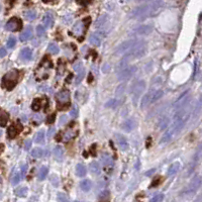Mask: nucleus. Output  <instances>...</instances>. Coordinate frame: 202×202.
<instances>
[{
	"label": "nucleus",
	"instance_id": "nucleus-25",
	"mask_svg": "<svg viewBox=\"0 0 202 202\" xmlns=\"http://www.w3.org/2000/svg\"><path fill=\"white\" fill-rule=\"evenodd\" d=\"M80 187H81V189L83 191H85V192H87V191H89L90 189H91L92 187V183L91 181L88 180V179H85L80 182Z\"/></svg>",
	"mask_w": 202,
	"mask_h": 202
},
{
	"label": "nucleus",
	"instance_id": "nucleus-21",
	"mask_svg": "<svg viewBox=\"0 0 202 202\" xmlns=\"http://www.w3.org/2000/svg\"><path fill=\"white\" fill-rule=\"evenodd\" d=\"M54 156L56 160H58V161H62L63 158H64V150H63L62 147H56L54 149Z\"/></svg>",
	"mask_w": 202,
	"mask_h": 202
},
{
	"label": "nucleus",
	"instance_id": "nucleus-55",
	"mask_svg": "<svg viewBox=\"0 0 202 202\" xmlns=\"http://www.w3.org/2000/svg\"><path fill=\"white\" fill-rule=\"evenodd\" d=\"M137 2H141V1H146V0H135Z\"/></svg>",
	"mask_w": 202,
	"mask_h": 202
},
{
	"label": "nucleus",
	"instance_id": "nucleus-16",
	"mask_svg": "<svg viewBox=\"0 0 202 202\" xmlns=\"http://www.w3.org/2000/svg\"><path fill=\"white\" fill-rule=\"evenodd\" d=\"M33 56V51L29 48H24L20 52V59L22 61H29Z\"/></svg>",
	"mask_w": 202,
	"mask_h": 202
},
{
	"label": "nucleus",
	"instance_id": "nucleus-8",
	"mask_svg": "<svg viewBox=\"0 0 202 202\" xmlns=\"http://www.w3.org/2000/svg\"><path fill=\"white\" fill-rule=\"evenodd\" d=\"M145 89H146V82L142 81V80L137 82L134 85L130 93L132 94V96H134V104L137 103V100L138 99V97H140L141 94L145 91Z\"/></svg>",
	"mask_w": 202,
	"mask_h": 202
},
{
	"label": "nucleus",
	"instance_id": "nucleus-44",
	"mask_svg": "<svg viewBox=\"0 0 202 202\" xmlns=\"http://www.w3.org/2000/svg\"><path fill=\"white\" fill-rule=\"evenodd\" d=\"M20 169H21V177L24 178L26 175V171H27V165L26 164H22L21 167H20Z\"/></svg>",
	"mask_w": 202,
	"mask_h": 202
},
{
	"label": "nucleus",
	"instance_id": "nucleus-40",
	"mask_svg": "<svg viewBox=\"0 0 202 202\" xmlns=\"http://www.w3.org/2000/svg\"><path fill=\"white\" fill-rule=\"evenodd\" d=\"M58 201L59 202H70L68 198L66 197V195H64L63 193H59L58 194Z\"/></svg>",
	"mask_w": 202,
	"mask_h": 202
},
{
	"label": "nucleus",
	"instance_id": "nucleus-36",
	"mask_svg": "<svg viewBox=\"0 0 202 202\" xmlns=\"http://www.w3.org/2000/svg\"><path fill=\"white\" fill-rule=\"evenodd\" d=\"M15 45H16V40H15V37H10L9 39H8V41H7V47H8L9 49H12V48H14Z\"/></svg>",
	"mask_w": 202,
	"mask_h": 202
},
{
	"label": "nucleus",
	"instance_id": "nucleus-35",
	"mask_svg": "<svg viewBox=\"0 0 202 202\" xmlns=\"http://www.w3.org/2000/svg\"><path fill=\"white\" fill-rule=\"evenodd\" d=\"M84 76H85V70H82V71L78 72L77 77H76V79H75V84H76V85L80 84V82H81L82 80H83Z\"/></svg>",
	"mask_w": 202,
	"mask_h": 202
},
{
	"label": "nucleus",
	"instance_id": "nucleus-3",
	"mask_svg": "<svg viewBox=\"0 0 202 202\" xmlns=\"http://www.w3.org/2000/svg\"><path fill=\"white\" fill-rule=\"evenodd\" d=\"M52 68H53V63H52V61L48 57H45L36 70V73H34L37 80L40 81V80L48 79L49 72H50V70H52Z\"/></svg>",
	"mask_w": 202,
	"mask_h": 202
},
{
	"label": "nucleus",
	"instance_id": "nucleus-33",
	"mask_svg": "<svg viewBox=\"0 0 202 202\" xmlns=\"http://www.w3.org/2000/svg\"><path fill=\"white\" fill-rule=\"evenodd\" d=\"M48 51L50 52L51 54L56 55V54L59 53V51L60 50H59V47L56 44H50L49 45V47H48Z\"/></svg>",
	"mask_w": 202,
	"mask_h": 202
},
{
	"label": "nucleus",
	"instance_id": "nucleus-1",
	"mask_svg": "<svg viewBox=\"0 0 202 202\" xmlns=\"http://www.w3.org/2000/svg\"><path fill=\"white\" fill-rule=\"evenodd\" d=\"M161 5H162V0H152L151 2L147 3V4L135 7L130 12V18L144 20L150 15L154 14L157 10H159V8L161 7Z\"/></svg>",
	"mask_w": 202,
	"mask_h": 202
},
{
	"label": "nucleus",
	"instance_id": "nucleus-17",
	"mask_svg": "<svg viewBox=\"0 0 202 202\" xmlns=\"http://www.w3.org/2000/svg\"><path fill=\"white\" fill-rule=\"evenodd\" d=\"M31 37H33V29H31V26H27L26 29H24L23 33L20 34L19 39L21 41H29Z\"/></svg>",
	"mask_w": 202,
	"mask_h": 202
},
{
	"label": "nucleus",
	"instance_id": "nucleus-38",
	"mask_svg": "<svg viewBox=\"0 0 202 202\" xmlns=\"http://www.w3.org/2000/svg\"><path fill=\"white\" fill-rule=\"evenodd\" d=\"M105 21H106V15H102V16L100 17V18H98V19L96 20V23H95V24H96L97 27H99V26L102 25V24L105 22Z\"/></svg>",
	"mask_w": 202,
	"mask_h": 202
},
{
	"label": "nucleus",
	"instance_id": "nucleus-49",
	"mask_svg": "<svg viewBox=\"0 0 202 202\" xmlns=\"http://www.w3.org/2000/svg\"><path fill=\"white\" fill-rule=\"evenodd\" d=\"M55 127H51L50 130H49V131H48V138H52L54 135V134H55Z\"/></svg>",
	"mask_w": 202,
	"mask_h": 202
},
{
	"label": "nucleus",
	"instance_id": "nucleus-13",
	"mask_svg": "<svg viewBox=\"0 0 202 202\" xmlns=\"http://www.w3.org/2000/svg\"><path fill=\"white\" fill-rule=\"evenodd\" d=\"M135 127H137V121H135L134 118H130V119L125 120L122 125H121V128L126 132H130Z\"/></svg>",
	"mask_w": 202,
	"mask_h": 202
},
{
	"label": "nucleus",
	"instance_id": "nucleus-4",
	"mask_svg": "<svg viewBox=\"0 0 202 202\" xmlns=\"http://www.w3.org/2000/svg\"><path fill=\"white\" fill-rule=\"evenodd\" d=\"M163 95H164L163 90H150L148 94H146V95L144 96V98L142 99L141 108H142V109L146 108V107L150 105L151 103L159 100Z\"/></svg>",
	"mask_w": 202,
	"mask_h": 202
},
{
	"label": "nucleus",
	"instance_id": "nucleus-23",
	"mask_svg": "<svg viewBox=\"0 0 202 202\" xmlns=\"http://www.w3.org/2000/svg\"><path fill=\"white\" fill-rule=\"evenodd\" d=\"M101 163L103 164L104 166H112L113 164V160L111 159V157L108 154H103L101 156Z\"/></svg>",
	"mask_w": 202,
	"mask_h": 202
},
{
	"label": "nucleus",
	"instance_id": "nucleus-29",
	"mask_svg": "<svg viewBox=\"0 0 202 202\" xmlns=\"http://www.w3.org/2000/svg\"><path fill=\"white\" fill-rule=\"evenodd\" d=\"M27 188L26 187H19L15 190V195L18 197H25L27 195Z\"/></svg>",
	"mask_w": 202,
	"mask_h": 202
},
{
	"label": "nucleus",
	"instance_id": "nucleus-48",
	"mask_svg": "<svg viewBox=\"0 0 202 202\" xmlns=\"http://www.w3.org/2000/svg\"><path fill=\"white\" fill-rule=\"evenodd\" d=\"M160 182H161V177H158V178L155 179L154 181H153V183H152L151 187H154V186L159 185V183H160Z\"/></svg>",
	"mask_w": 202,
	"mask_h": 202
},
{
	"label": "nucleus",
	"instance_id": "nucleus-7",
	"mask_svg": "<svg viewBox=\"0 0 202 202\" xmlns=\"http://www.w3.org/2000/svg\"><path fill=\"white\" fill-rule=\"evenodd\" d=\"M22 27V21L18 17H12L5 24V29L8 31H18Z\"/></svg>",
	"mask_w": 202,
	"mask_h": 202
},
{
	"label": "nucleus",
	"instance_id": "nucleus-52",
	"mask_svg": "<svg viewBox=\"0 0 202 202\" xmlns=\"http://www.w3.org/2000/svg\"><path fill=\"white\" fill-rule=\"evenodd\" d=\"M39 90H41V91H50V88H49L48 86H41L39 87Z\"/></svg>",
	"mask_w": 202,
	"mask_h": 202
},
{
	"label": "nucleus",
	"instance_id": "nucleus-15",
	"mask_svg": "<svg viewBox=\"0 0 202 202\" xmlns=\"http://www.w3.org/2000/svg\"><path fill=\"white\" fill-rule=\"evenodd\" d=\"M78 131L77 130H65L64 132H62L60 138L61 140L60 141H63V142H69L70 140H72L73 138H75L76 135H77Z\"/></svg>",
	"mask_w": 202,
	"mask_h": 202
},
{
	"label": "nucleus",
	"instance_id": "nucleus-27",
	"mask_svg": "<svg viewBox=\"0 0 202 202\" xmlns=\"http://www.w3.org/2000/svg\"><path fill=\"white\" fill-rule=\"evenodd\" d=\"M31 156L33 158H41V157L45 156V151L41 148H36L31 151Z\"/></svg>",
	"mask_w": 202,
	"mask_h": 202
},
{
	"label": "nucleus",
	"instance_id": "nucleus-51",
	"mask_svg": "<svg viewBox=\"0 0 202 202\" xmlns=\"http://www.w3.org/2000/svg\"><path fill=\"white\" fill-rule=\"evenodd\" d=\"M55 118H56L55 114H52V116H49V118H48V123H53L54 121H55Z\"/></svg>",
	"mask_w": 202,
	"mask_h": 202
},
{
	"label": "nucleus",
	"instance_id": "nucleus-34",
	"mask_svg": "<svg viewBox=\"0 0 202 202\" xmlns=\"http://www.w3.org/2000/svg\"><path fill=\"white\" fill-rule=\"evenodd\" d=\"M19 181H20V174L18 172H14L11 177V184L12 185H16V184L19 183Z\"/></svg>",
	"mask_w": 202,
	"mask_h": 202
},
{
	"label": "nucleus",
	"instance_id": "nucleus-12",
	"mask_svg": "<svg viewBox=\"0 0 202 202\" xmlns=\"http://www.w3.org/2000/svg\"><path fill=\"white\" fill-rule=\"evenodd\" d=\"M114 138H115V141H116L118 147H119L121 151H127L130 146H128L126 138L123 137V135L120 134H114Z\"/></svg>",
	"mask_w": 202,
	"mask_h": 202
},
{
	"label": "nucleus",
	"instance_id": "nucleus-41",
	"mask_svg": "<svg viewBox=\"0 0 202 202\" xmlns=\"http://www.w3.org/2000/svg\"><path fill=\"white\" fill-rule=\"evenodd\" d=\"M116 105V100L115 99H110L108 102L105 104L106 107H108V108H113V107H115Z\"/></svg>",
	"mask_w": 202,
	"mask_h": 202
},
{
	"label": "nucleus",
	"instance_id": "nucleus-26",
	"mask_svg": "<svg viewBox=\"0 0 202 202\" xmlns=\"http://www.w3.org/2000/svg\"><path fill=\"white\" fill-rule=\"evenodd\" d=\"M48 173H49V169L47 168V167H41L39 171V174H37V178H39V180H41V181L45 180L48 175Z\"/></svg>",
	"mask_w": 202,
	"mask_h": 202
},
{
	"label": "nucleus",
	"instance_id": "nucleus-47",
	"mask_svg": "<svg viewBox=\"0 0 202 202\" xmlns=\"http://www.w3.org/2000/svg\"><path fill=\"white\" fill-rule=\"evenodd\" d=\"M67 120H68L67 116H66V115H62L60 117V119H59V122H60V124H64V123L67 122Z\"/></svg>",
	"mask_w": 202,
	"mask_h": 202
},
{
	"label": "nucleus",
	"instance_id": "nucleus-28",
	"mask_svg": "<svg viewBox=\"0 0 202 202\" xmlns=\"http://www.w3.org/2000/svg\"><path fill=\"white\" fill-rule=\"evenodd\" d=\"M34 142L37 144H44L45 142V131L44 130H40L34 137Z\"/></svg>",
	"mask_w": 202,
	"mask_h": 202
},
{
	"label": "nucleus",
	"instance_id": "nucleus-11",
	"mask_svg": "<svg viewBox=\"0 0 202 202\" xmlns=\"http://www.w3.org/2000/svg\"><path fill=\"white\" fill-rule=\"evenodd\" d=\"M153 31V27L151 25H140L131 30L132 34L135 36H145V34H150Z\"/></svg>",
	"mask_w": 202,
	"mask_h": 202
},
{
	"label": "nucleus",
	"instance_id": "nucleus-31",
	"mask_svg": "<svg viewBox=\"0 0 202 202\" xmlns=\"http://www.w3.org/2000/svg\"><path fill=\"white\" fill-rule=\"evenodd\" d=\"M73 31H74L76 34H81L83 33V22L79 21L76 23L74 29H73Z\"/></svg>",
	"mask_w": 202,
	"mask_h": 202
},
{
	"label": "nucleus",
	"instance_id": "nucleus-30",
	"mask_svg": "<svg viewBox=\"0 0 202 202\" xmlns=\"http://www.w3.org/2000/svg\"><path fill=\"white\" fill-rule=\"evenodd\" d=\"M179 168H180L179 163H174L168 170V176H172V175H174V174H176L177 172H178Z\"/></svg>",
	"mask_w": 202,
	"mask_h": 202
},
{
	"label": "nucleus",
	"instance_id": "nucleus-37",
	"mask_svg": "<svg viewBox=\"0 0 202 202\" xmlns=\"http://www.w3.org/2000/svg\"><path fill=\"white\" fill-rule=\"evenodd\" d=\"M37 36H40V37L44 36V34L46 33V29H45V26L37 25Z\"/></svg>",
	"mask_w": 202,
	"mask_h": 202
},
{
	"label": "nucleus",
	"instance_id": "nucleus-14",
	"mask_svg": "<svg viewBox=\"0 0 202 202\" xmlns=\"http://www.w3.org/2000/svg\"><path fill=\"white\" fill-rule=\"evenodd\" d=\"M48 105V100L47 98H37L33 100V104H31V108L34 111H39L41 107Z\"/></svg>",
	"mask_w": 202,
	"mask_h": 202
},
{
	"label": "nucleus",
	"instance_id": "nucleus-9",
	"mask_svg": "<svg viewBox=\"0 0 202 202\" xmlns=\"http://www.w3.org/2000/svg\"><path fill=\"white\" fill-rule=\"evenodd\" d=\"M135 71H137V67H134V66L123 68L122 70L119 72V74H118V80H120V81H124V80L130 79L131 76L135 73Z\"/></svg>",
	"mask_w": 202,
	"mask_h": 202
},
{
	"label": "nucleus",
	"instance_id": "nucleus-20",
	"mask_svg": "<svg viewBox=\"0 0 202 202\" xmlns=\"http://www.w3.org/2000/svg\"><path fill=\"white\" fill-rule=\"evenodd\" d=\"M87 173V169L84 164H77L76 166V174L78 177H84Z\"/></svg>",
	"mask_w": 202,
	"mask_h": 202
},
{
	"label": "nucleus",
	"instance_id": "nucleus-57",
	"mask_svg": "<svg viewBox=\"0 0 202 202\" xmlns=\"http://www.w3.org/2000/svg\"><path fill=\"white\" fill-rule=\"evenodd\" d=\"M75 202H82V201H75Z\"/></svg>",
	"mask_w": 202,
	"mask_h": 202
},
{
	"label": "nucleus",
	"instance_id": "nucleus-43",
	"mask_svg": "<svg viewBox=\"0 0 202 202\" xmlns=\"http://www.w3.org/2000/svg\"><path fill=\"white\" fill-rule=\"evenodd\" d=\"M50 180H51V182L53 183L54 186H58L59 185V178L56 175H52Z\"/></svg>",
	"mask_w": 202,
	"mask_h": 202
},
{
	"label": "nucleus",
	"instance_id": "nucleus-45",
	"mask_svg": "<svg viewBox=\"0 0 202 202\" xmlns=\"http://www.w3.org/2000/svg\"><path fill=\"white\" fill-rule=\"evenodd\" d=\"M121 90H124V84H121L119 87L117 88L116 92H115V95L118 97V96H121V94H122V91Z\"/></svg>",
	"mask_w": 202,
	"mask_h": 202
},
{
	"label": "nucleus",
	"instance_id": "nucleus-54",
	"mask_svg": "<svg viewBox=\"0 0 202 202\" xmlns=\"http://www.w3.org/2000/svg\"><path fill=\"white\" fill-rule=\"evenodd\" d=\"M153 172H154V170H151V171H149V173H147V176H151Z\"/></svg>",
	"mask_w": 202,
	"mask_h": 202
},
{
	"label": "nucleus",
	"instance_id": "nucleus-56",
	"mask_svg": "<svg viewBox=\"0 0 202 202\" xmlns=\"http://www.w3.org/2000/svg\"><path fill=\"white\" fill-rule=\"evenodd\" d=\"M0 11H1V5H0Z\"/></svg>",
	"mask_w": 202,
	"mask_h": 202
},
{
	"label": "nucleus",
	"instance_id": "nucleus-19",
	"mask_svg": "<svg viewBox=\"0 0 202 202\" xmlns=\"http://www.w3.org/2000/svg\"><path fill=\"white\" fill-rule=\"evenodd\" d=\"M8 119H9V115L8 113L6 112L5 110L3 109H0V126H5L6 123L8 122Z\"/></svg>",
	"mask_w": 202,
	"mask_h": 202
},
{
	"label": "nucleus",
	"instance_id": "nucleus-2",
	"mask_svg": "<svg viewBox=\"0 0 202 202\" xmlns=\"http://www.w3.org/2000/svg\"><path fill=\"white\" fill-rule=\"evenodd\" d=\"M18 80H19V71L16 70V69H13V70H10L3 76L1 85L7 91H11L16 86L17 83H18Z\"/></svg>",
	"mask_w": 202,
	"mask_h": 202
},
{
	"label": "nucleus",
	"instance_id": "nucleus-6",
	"mask_svg": "<svg viewBox=\"0 0 202 202\" xmlns=\"http://www.w3.org/2000/svg\"><path fill=\"white\" fill-rule=\"evenodd\" d=\"M56 98H57L59 109H64L70 105V92H69V90H63V91L59 92Z\"/></svg>",
	"mask_w": 202,
	"mask_h": 202
},
{
	"label": "nucleus",
	"instance_id": "nucleus-53",
	"mask_svg": "<svg viewBox=\"0 0 202 202\" xmlns=\"http://www.w3.org/2000/svg\"><path fill=\"white\" fill-rule=\"evenodd\" d=\"M3 151H4V146H3L2 144H0V154H1Z\"/></svg>",
	"mask_w": 202,
	"mask_h": 202
},
{
	"label": "nucleus",
	"instance_id": "nucleus-24",
	"mask_svg": "<svg viewBox=\"0 0 202 202\" xmlns=\"http://www.w3.org/2000/svg\"><path fill=\"white\" fill-rule=\"evenodd\" d=\"M89 41L93 45V46L98 47V46H100V44H101V39L97 33H92L89 37Z\"/></svg>",
	"mask_w": 202,
	"mask_h": 202
},
{
	"label": "nucleus",
	"instance_id": "nucleus-59",
	"mask_svg": "<svg viewBox=\"0 0 202 202\" xmlns=\"http://www.w3.org/2000/svg\"><path fill=\"white\" fill-rule=\"evenodd\" d=\"M0 135H1V131H0Z\"/></svg>",
	"mask_w": 202,
	"mask_h": 202
},
{
	"label": "nucleus",
	"instance_id": "nucleus-10",
	"mask_svg": "<svg viewBox=\"0 0 202 202\" xmlns=\"http://www.w3.org/2000/svg\"><path fill=\"white\" fill-rule=\"evenodd\" d=\"M21 130H22V125L19 121H17V122L13 123L12 125H10V126L8 127L7 137L10 138V140H12V138H14Z\"/></svg>",
	"mask_w": 202,
	"mask_h": 202
},
{
	"label": "nucleus",
	"instance_id": "nucleus-46",
	"mask_svg": "<svg viewBox=\"0 0 202 202\" xmlns=\"http://www.w3.org/2000/svg\"><path fill=\"white\" fill-rule=\"evenodd\" d=\"M31 145H33V142H31L30 140H26L25 142H24V149H25L26 151H29V150L31 148Z\"/></svg>",
	"mask_w": 202,
	"mask_h": 202
},
{
	"label": "nucleus",
	"instance_id": "nucleus-5",
	"mask_svg": "<svg viewBox=\"0 0 202 202\" xmlns=\"http://www.w3.org/2000/svg\"><path fill=\"white\" fill-rule=\"evenodd\" d=\"M141 41H142L140 40H130V41H123V43H121L119 46L116 48L115 54L116 55H126L127 53H130L131 50H134Z\"/></svg>",
	"mask_w": 202,
	"mask_h": 202
},
{
	"label": "nucleus",
	"instance_id": "nucleus-58",
	"mask_svg": "<svg viewBox=\"0 0 202 202\" xmlns=\"http://www.w3.org/2000/svg\"><path fill=\"white\" fill-rule=\"evenodd\" d=\"M0 182H1V178H0Z\"/></svg>",
	"mask_w": 202,
	"mask_h": 202
},
{
	"label": "nucleus",
	"instance_id": "nucleus-39",
	"mask_svg": "<svg viewBox=\"0 0 202 202\" xmlns=\"http://www.w3.org/2000/svg\"><path fill=\"white\" fill-rule=\"evenodd\" d=\"M164 199V195L163 194H158L154 196L151 199V202H162V200Z\"/></svg>",
	"mask_w": 202,
	"mask_h": 202
},
{
	"label": "nucleus",
	"instance_id": "nucleus-32",
	"mask_svg": "<svg viewBox=\"0 0 202 202\" xmlns=\"http://www.w3.org/2000/svg\"><path fill=\"white\" fill-rule=\"evenodd\" d=\"M24 15H25L26 19L29 20H33L37 18V12L36 10H29V11H26L24 13Z\"/></svg>",
	"mask_w": 202,
	"mask_h": 202
},
{
	"label": "nucleus",
	"instance_id": "nucleus-42",
	"mask_svg": "<svg viewBox=\"0 0 202 202\" xmlns=\"http://www.w3.org/2000/svg\"><path fill=\"white\" fill-rule=\"evenodd\" d=\"M78 114H79V110H78V108H77V106H74V107H73V108L71 109V111H70V115H71L72 117H77Z\"/></svg>",
	"mask_w": 202,
	"mask_h": 202
},
{
	"label": "nucleus",
	"instance_id": "nucleus-18",
	"mask_svg": "<svg viewBox=\"0 0 202 202\" xmlns=\"http://www.w3.org/2000/svg\"><path fill=\"white\" fill-rule=\"evenodd\" d=\"M43 22H44V25L46 27H52L54 25V16L52 13L48 12L46 15L44 16L43 18Z\"/></svg>",
	"mask_w": 202,
	"mask_h": 202
},
{
	"label": "nucleus",
	"instance_id": "nucleus-22",
	"mask_svg": "<svg viewBox=\"0 0 202 202\" xmlns=\"http://www.w3.org/2000/svg\"><path fill=\"white\" fill-rule=\"evenodd\" d=\"M89 168H90V172L94 174V175H99L101 172L100 165H99V163H97V162H92L90 164Z\"/></svg>",
	"mask_w": 202,
	"mask_h": 202
},
{
	"label": "nucleus",
	"instance_id": "nucleus-50",
	"mask_svg": "<svg viewBox=\"0 0 202 202\" xmlns=\"http://www.w3.org/2000/svg\"><path fill=\"white\" fill-rule=\"evenodd\" d=\"M6 54H7V52H6L5 49L4 48H0V58L5 57Z\"/></svg>",
	"mask_w": 202,
	"mask_h": 202
}]
</instances>
